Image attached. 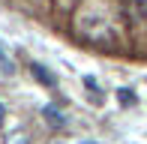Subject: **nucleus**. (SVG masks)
I'll use <instances>...</instances> for the list:
<instances>
[{
  "mask_svg": "<svg viewBox=\"0 0 147 144\" xmlns=\"http://www.w3.org/2000/svg\"><path fill=\"white\" fill-rule=\"evenodd\" d=\"M0 123H3V105H0Z\"/></svg>",
  "mask_w": 147,
  "mask_h": 144,
  "instance_id": "nucleus-6",
  "label": "nucleus"
},
{
  "mask_svg": "<svg viewBox=\"0 0 147 144\" xmlns=\"http://www.w3.org/2000/svg\"><path fill=\"white\" fill-rule=\"evenodd\" d=\"M9 144H30V141H27V138H12Z\"/></svg>",
  "mask_w": 147,
  "mask_h": 144,
  "instance_id": "nucleus-5",
  "label": "nucleus"
},
{
  "mask_svg": "<svg viewBox=\"0 0 147 144\" xmlns=\"http://www.w3.org/2000/svg\"><path fill=\"white\" fill-rule=\"evenodd\" d=\"M0 72H3V75H12V60H9V54L3 51V45H0Z\"/></svg>",
  "mask_w": 147,
  "mask_h": 144,
  "instance_id": "nucleus-3",
  "label": "nucleus"
},
{
  "mask_svg": "<svg viewBox=\"0 0 147 144\" xmlns=\"http://www.w3.org/2000/svg\"><path fill=\"white\" fill-rule=\"evenodd\" d=\"M33 75H36V78H39V81H42V84H48V87H51V90H54V87H57V78H54V75H51V72H48V69H45V66H39V63H33Z\"/></svg>",
  "mask_w": 147,
  "mask_h": 144,
  "instance_id": "nucleus-1",
  "label": "nucleus"
},
{
  "mask_svg": "<svg viewBox=\"0 0 147 144\" xmlns=\"http://www.w3.org/2000/svg\"><path fill=\"white\" fill-rule=\"evenodd\" d=\"M42 114L48 117V123H51V126H54V129H60V126H63V123H66V120H63V114H60V111H57L54 105H45V111H42Z\"/></svg>",
  "mask_w": 147,
  "mask_h": 144,
  "instance_id": "nucleus-2",
  "label": "nucleus"
},
{
  "mask_svg": "<svg viewBox=\"0 0 147 144\" xmlns=\"http://www.w3.org/2000/svg\"><path fill=\"white\" fill-rule=\"evenodd\" d=\"M120 99H123V105H132V102H135L132 99V90H120Z\"/></svg>",
  "mask_w": 147,
  "mask_h": 144,
  "instance_id": "nucleus-4",
  "label": "nucleus"
}]
</instances>
